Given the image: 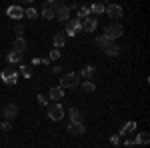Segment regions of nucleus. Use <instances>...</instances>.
Segmentation results:
<instances>
[{"mask_svg":"<svg viewBox=\"0 0 150 148\" xmlns=\"http://www.w3.org/2000/svg\"><path fill=\"white\" fill-rule=\"evenodd\" d=\"M94 42H96V46H100V48H102V50L106 52V54H108V56H118V54H120V46L116 44V42H110V40H106L104 36H98Z\"/></svg>","mask_w":150,"mask_h":148,"instance_id":"nucleus-1","label":"nucleus"},{"mask_svg":"<svg viewBox=\"0 0 150 148\" xmlns=\"http://www.w3.org/2000/svg\"><path fill=\"white\" fill-rule=\"evenodd\" d=\"M80 84V74L78 72H68V74H64L62 80H60V88L62 90H66V88H76Z\"/></svg>","mask_w":150,"mask_h":148,"instance_id":"nucleus-2","label":"nucleus"},{"mask_svg":"<svg viewBox=\"0 0 150 148\" xmlns=\"http://www.w3.org/2000/svg\"><path fill=\"white\" fill-rule=\"evenodd\" d=\"M124 34V28H122V24H108L106 28H104V38L106 40H110V42H114L116 38H120V36Z\"/></svg>","mask_w":150,"mask_h":148,"instance_id":"nucleus-3","label":"nucleus"},{"mask_svg":"<svg viewBox=\"0 0 150 148\" xmlns=\"http://www.w3.org/2000/svg\"><path fill=\"white\" fill-rule=\"evenodd\" d=\"M48 116H50V120L60 122V120L64 118V108H62V104H60V102L50 104V106H48Z\"/></svg>","mask_w":150,"mask_h":148,"instance_id":"nucleus-4","label":"nucleus"},{"mask_svg":"<svg viewBox=\"0 0 150 148\" xmlns=\"http://www.w3.org/2000/svg\"><path fill=\"white\" fill-rule=\"evenodd\" d=\"M54 18H58V22H68V18H70V8H68V4H58L56 6V10H54Z\"/></svg>","mask_w":150,"mask_h":148,"instance_id":"nucleus-5","label":"nucleus"},{"mask_svg":"<svg viewBox=\"0 0 150 148\" xmlns=\"http://www.w3.org/2000/svg\"><path fill=\"white\" fill-rule=\"evenodd\" d=\"M2 80H4L6 84H16V82H18V72L8 66V68L2 70Z\"/></svg>","mask_w":150,"mask_h":148,"instance_id":"nucleus-6","label":"nucleus"},{"mask_svg":"<svg viewBox=\"0 0 150 148\" xmlns=\"http://www.w3.org/2000/svg\"><path fill=\"white\" fill-rule=\"evenodd\" d=\"M104 12H106V16H110V18H120L124 10H122V6H118V4H108V6H104Z\"/></svg>","mask_w":150,"mask_h":148,"instance_id":"nucleus-7","label":"nucleus"},{"mask_svg":"<svg viewBox=\"0 0 150 148\" xmlns=\"http://www.w3.org/2000/svg\"><path fill=\"white\" fill-rule=\"evenodd\" d=\"M80 28H82L80 20H76V18H74V20H68V22H66V30H64V36H66V34H68V36H76Z\"/></svg>","mask_w":150,"mask_h":148,"instance_id":"nucleus-8","label":"nucleus"},{"mask_svg":"<svg viewBox=\"0 0 150 148\" xmlns=\"http://www.w3.org/2000/svg\"><path fill=\"white\" fill-rule=\"evenodd\" d=\"M6 16H10L12 20H20V18H24V8L22 6H8Z\"/></svg>","mask_w":150,"mask_h":148,"instance_id":"nucleus-9","label":"nucleus"},{"mask_svg":"<svg viewBox=\"0 0 150 148\" xmlns=\"http://www.w3.org/2000/svg\"><path fill=\"white\" fill-rule=\"evenodd\" d=\"M68 132L72 134V136H82V134L86 132L84 122H70V124H68Z\"/></svg>","mask_w":150,"mask_h":148,"instance_id":"nucleus-10","label":"nucleus"},{"mask_svg":"<svg viewBox=\"0 0 150 148\" xmlns=\"http://www.w3.org/2000/svg\"><path fill=\"white\" fill-rule=\"evenodd\" d=\"M80 26H82V30H84V32H94V30H96V26H98V22H96V18L88 16V18H84V20L80 22Z\"/></svg>","mask_w":150,"mask_h":148,"instance_id":"nucleus-11","label":"nucleus"},{"mask_svg":"<svg viewBox=\"0 0 150 148\" xmlns=\"http://www.w3.org/2000/svg\"><path fill=\"white\" fill-rule=\"evenodd\" d=\"M16 116H18V106H16L14 102L6 104V106H4V118L10 122L12 118H16Z\"/></svg>","mask_w":150,"mask_h":148,"instance_id":"nucleus-12","label":"nucleus"},{"mask_svg":"<svg viewBox=\"0 0 150 148\" xmlns=\"http://www.w3.org/2000/svg\"><path fill=\"white\" fill-rule=\"evenodd\" d=\"M48 96H50L54 102H60V100L64 98V90H62L60 86H52V88H50V92H48Z\"/></svg>","mask_w":150,"mask_h":148,"instance_id":"nucleus-13","label":"nucleus"},{"mask_svg":"<svg viewBox=\"0 0 150 148\" xmlns=\"http://www.w3.org/2000/svg\"><path fill=\"white\" fill-rule=\"evenodd\" d=\"M12 50L18 52V54H22L24 50H26V40H24V38H16L14 44H12Z\"/></svg>","mask_w":150,"mask_h":148,"instance_id":"nucleus-14","label":"nucleus"},{"mask_svg":"<svg viewBox=\"0 0 150 148\" xmlns=\"http://www.w3.org/2000/svg\"><path fill=\"white\" fill-rule=\"evenodd\" d=\"M68 118H70V122H82V112L78 110V108H70L68 110Z\"/></svg>","mask_w":150,"mask_h":148,"instance_id":"nucleus-15","label":"nucleus"},{"mask_svg":"<svg viewBox=\"0 0 150 148\" xmlns=\"http://www.w3.org/2000/svg\"><path fill=\"white\" fill-rule=\"evenodd\" d=\"M52 44H54V48H62V46L66 44V36L62 34V32H58V34H54V38H52Z\"/></svg>","mask_w":150,"mask_h":148,"instance_id":"nucleus-16","label":"nucleus"},{"mask_svg":"<svg viewBox=\"0 0 150 148\" xmlns=\"http://www.w3.org/2000/svg\"><path fill=\"white\" fill-rule=\"evenodd\" d=\"M78 74H80V78H86V80H92V76H94V74H96V68H94L92 64H90V66H86V68L82 70V72H78Z\"/></svg>","mask_w":150,"mask_h":148,"instance_id":"nucleus-17","label":"nucleus"},{"mask_svg":"<svg viewBox=\"0 0 150 148\" xmlns=\"http://www.w3.org/2000/svg\"><path fill=\"white\" fill-rule=\"evenodd\" d=\"M134 144H148L150 142V134L148 132H140V134H136V138L132 140Z\"/></svg>","mask_w":150,"mask_h":148,"instance_id":"nucleus-18","label":"nucleus"},{"mask_svg":"<svg viewBox=\"0 0 150 148\" xmlns=\"http://www.w3.org/2000/svg\"><path fill=\"white\" fill-rule=\"evenodd\" d=\"M134 128H136V122H128V124H124L122 128H120L118 136H126V134H130V132H134Z\"/></svg>","mask_w":150,"mask_h":148,"instance_id":"nucleus-19","label":"nucleus"},{"mask_svg":"<svg viewBox=\"0 0 150 148\" xmlns=\"http://www.w3.org/2000/svg\"><path fill=\"white\" fill-rule=\"evenodd\" d=\"M6 60H8L10 64H16V62H20V60H22V54H18V52L10 50V52L6 54Z\"/></svg>","mask_w":150,"mask_h":148,"instance_id":"nucleus-20","label":"nucleus"},{"mask_svg":"<svg viewBox=\"0 0 150 148\" xmlns=\"http://www.w3.org/2000/svg\"><path fill=\"white\" fill-rule=\"evenodd\" d=\"M82 90L86 92V94H92V92L96 90V84H94L92 80H86V82L82 84Z\"/></svg>","mask_w":150,"mask_h":148,"instance_id":"nucleus-21","label":"nucleus"},{"mask_svg":"<svg viewBox=\"0 0 150 148\" xmlns=\"http://www.w3.org/2000/svg\"><path fill=\"white\" fill-rule=\"evenodd\" d=\"M90 16V6H82L80 8V12H78V16H76V20H84V18H88Z\"/></svg>","mask_w":150,"mask_h":148,"instance_id":"nucleus-22","label":"nucleus"},{"mask_svg":"<svg viewBox=\"0 0 150 148\" xmlns=\"http://www.w3.org/2000/svg\"><path fill=\"white\" fill-rule=\"evenodd\" d=\"M42 18L44 20H54V10L48 8V6H42Z\"/></svg>","mask_w":150,"mask_h":148,"instance_id":"nucleus-23","label":"nucleus"},{"mask_svg":"<svg viewBox=\"0 0 150 148\" xmlns=\"http://www.w3.org/2000/svg\"><path fill=\"white\" fill-rule=\"evenodd\" d=\"M90 14H104V4H100V2L92 4L90 6Z\"/></svg>","mask_w":150,"mask_h":148,"instance_id":"nucleus-24","label":"nucleus"},{"mask_svg":"<svg viewBox=\"0 0 150 148\" xmlns=\"http://www.w3.org/2000/svg\"><path fill=\"white\" fill-rule=\"evenodd\" d=\"M24 16H26V18H30V20H34L36 16H38V10H36V8H28V10L24 12Z\"/></svg>","mask_w":150,"mask_h":148,"instance_id":"nucleus-25","label":"nucleus"},{"mask_svg":"<svg viewBox=\"0 0 150 148\" xmlns=\"http://www.w3.org/2000/svg\"><path fill=\"white\" fill-rule=\"evenodd\" d=\"M14 34L18 36V38H22V34H24V26L22 24H16V26H14Z\"/></svg>","mask_w":150,"mask_h":148,"instance_id":"nucleus-26","label":"nucleus"},{"mask_svg":"<svg viewBox=\"0 0 150 148\" xmlns=\"http://www.w3.org/2000/svg\"><path fill=\"white\" fill-rule=\"evenodd\" d=\"M20 74H22L24 78H30V76H32V70L26 68V66H20Z\"/></svg>","mask_w":150,"mask_h":148,"instance_id":"nucleus-27","label":"nucleus"},{"mask_svg":"<svg viewBox=\"0 0 150 148\" xmlns=\"http://www.w3.org/2000/svg\"><path fill=\"white\" fill-rule=\"evenodd\" d=\"M10 128H12V124L8 120H4V122L0 124V130H2V132H10Z\"/></svg>","mask_w":150,"mask_h":148,"instance_id":"nucleus-28","label":"nucleus"},{"mask_svg":"<svg viewBox=\"0 0 150 148\" xmlns=\"http://www.w3.org/2000/svg\"><path fill=\"white\" fill-rule=\"evenodd\" d=\"M58 58H60V50H56V48H54V50L50 52V58H48V60H58Z\"/></svg>","mask_w":150,"mask_h":148,"instance_id":"nucleus-29","label":"nucleus"},{"mask_svg":"<svg viewBox=\"0 0 150 148\" xmlns=\"http://www.w3.org/2000/svg\"><path fill=\"white\" fill-rule=\"evenodd\" d=\"M36 100H38V104H42V106H46V104H48V98H46V96H42V94H38Z\"/></svg>","mask_w":150,"mask_h":148,"instance_id":"nucleus-30","label":"nucleus"},{"mask_svg":"<svg viewBox=\"0 0 150 148\" xmlns=\"http://www.w3.org/2000/svg\"><path fill=\"white\" fill-rule=\"evenodd\" d=\"M110 144H114V146H118V144H120V136H118V134H114V136H110Z\"/></svg>","mask_w":150,"mask_h":148,"instance_id":"nucleus-31","label":"nucleus"},{"mask_svg":"<svg viewBox=\"0 0 150 148\" xmlns=\"http://www.w3.org/2000/svg\"><path fill=\"white\" fill-rule=\"evenodd\" d=\"M52 72H54V74H60V72H62V66H60V64H54V66H52Z\"/></svg>","mask_w":150,"mask_h":148,"instance_id":"nucleus-32","label":"nucleus"}]
</instances>
